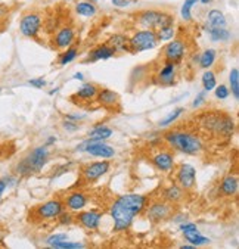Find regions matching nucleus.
I'll return each instance as SVG.
<instances>
[{
	"label": "nucleus",
	"instance_id": "nucleus-48",
	"mask_svg": "<svg viewBox=\"0 0 239 249\" xmlns=\"http://www.w3.org/2000/svg\"><path fill=\"white\" fill-rule=\"evenodd\" d=\"M55 143H56V137H55V136H51V137H47V140H46L44 144H46L47 147H49V146H52V144H55Z\"/></svg>",
	"mask_w": 239,
	"mask_h": 249
},
{
	"label": "nucleus",
	"instance_id": "nucleus-49",
	"mask_svg": "<svg viewBox=\"0 0 239 249\" xmlns=\"http://www.w3.org/2000/svg\"><path fill=\"white\" fill-rule=\"evenodd\" d=\"M186 215H177V217H174V220L173 221H176V223H184L186 221Z\"/></svg>",
	"mask_w": 239,
	"mask_h": 249
},
{
	"label": "nucleus",
	"instance_id": "nucleus-1",
	"mask_svg": "<svg viewBox=\"0 0 239 249\" xmlns=\"http://www.w3.org/2000/svg\"><path fill=\"white\" fill-rule=\"evenodd\" d=\"M149 199L140 193H126L118 196L110 207V215L114 221V231L121 233L130 229L134 218L148 207Z\"/></svg>",
	"mask_w": 239,
	"mask_h": 249
},
{
	"label": "nucleus",
	"instance_id": "nucleus-45",
	"mask_svg": "<svg viewBox=\"0 0 239 249\" xmlns=\"http://www.w3.org/2000/svg\"><path fill=\"white\" fill-rule=\"evenodd\" d=\"M28 84L33 86V87H36V89H43V87L46 86V81H44L43 77H38V78H31V80H28Z\"/></svg>",
	"mask_w": 239,
	"mask_h": 249
},
{
	"label": "nucleus",
	"instance_id": "nucleus-46",
	"mask_svg": "<svg viewBox=\"0 0 239 249\" xmlns=\"http://www.w3.org/2000/svg\"><path fill=\"white\" fill-rule=\"evenodd\" d=\"M111 2L117 8H127V6H130V3L133 2V0H111Z\"/></svg>",
	"mask_w": 239,
	"mask_h": 249
},
{
	"label": "nucleus",
	"instance_id": "nucleus-41",
	"mask_svg": "<svg viewBox=\"0 0 239 249\" xmlns=\"http://www.w3.org/2000/svg\"><path fill=\"white\" fill-rule=\"evenodd\" d=\"M12 184H15V180L12 177H3V178H0V201H2V196H3L5 190L9 186H12Z\"/></svg>",
	"mask_w": 239,
	"mask_h": 249
},
{
	"label": "nucleus",
	"instance_id": "nucleus-25",
	"mask_svg": "<svg viewBox=\"0 0 239 249\" xmlns=\"http://www.w3.org/2000/svg\"><path fill=\"white\" fill-rule=\"evenodd\" d=\"M107 44H110L115 53L118 52H130L129 49V37L124 36V34H112L108 40H107Z\"/></svg>",
	"mask_w": 239,
	"mask_h": 249
},
{
	"label": "nucleus",
	"instance_id": "nucleus-54",
	"mask_svg": "<svg viewBox=\"0 0 239 249\" xmlns=\"http://www.w3.org/2000/svg\"><path fill=\"white\" fill-rule=\"evenodd\" d=\"M65 2H73V0H65Z\"/></svg>",
	"mask_w": 239,
	"mask_h": 249
},
{
	"label": "nucleus",
	"instance_id": "nucleus-16",
	"mask_svg": "<svg viewBox=\"0 0 239 249\" xmlns=\"http://www.w3.org/2000/svg\"><path fill=\"white\" fill-rule=\"evenodd\" d=\"M96 102L104 107L105 109H111V111H115L120 108V96L118 93H115L114 90H110V89H99L98 90V94H96Z\"/></svg>",
	"mask_w": 239,
	"mask_h": 249
},
{
	"label": "nucleus",
	"instance_id": "nucleus-6",
	"mask_svg": "<svg viewBox=\"0 0 239 249\" xmlns=\"http://www.w3.org/2000/svg\"><path fill=\"white\" fill-rule=\"evenodd\" d=\"M158 44L157 36L154 30H148V28H142L134 31L130 37H129V49L130 53H140V52H147L151 51Z\"/></svg>",
	"mask_w": 239,
	"mask_h": 249
},
{
	"label": "nucleus",
	"instance_id": "nucleus-39",
	"mask_svg": "<svg viewBox=\"0 0 239 249\" xmlns=\"http://www.w3.org/2000/svg\"><path fill=\"white\" fill-rule=\"evenodd\" d=\"M62 240H68V234L67 233H56V234H52V236H49L46 239V245L51 246V245L62 242Z\"/></svg>",
	"mask_w": 239,
	"mask_h": 249
},
{
	"label": "nucleus",
	"instance_id": "nucleus-21",
	"mask_svg": "<svg viewBox=\"0 0 239 249\" xmlns=\"http://www.w3.org/2000/svg\"><path fill=\"white\" fill-rule=\"evenodd\" d=\"M98 86L96 84H93V83H84L77 91L75 94L71 96V101L73 99H77V101H74L75 104H81V102H92L94 97H96L98 94Z\"/></svg>",
	"mask_w": 239,
	"mask_h": 249
},
{
	"label": "nucleus",
	"instance_id": "nucleus-24",
	"mask_svg": "<svg viewBox=\"0 0 239 249\" xmlns=\"http://www.w3.org/2000/svg\"><path fill=\"white\" fill-rule=\"evenodd\" d=\"M226 25H227V19H226V17H224V14L221 11L211 9L207 14L204 28H220V27H226Z\"/></svg>",
	"mask_w": 239,
	"mask_h": 249
},
{
	"label": "nucleus",
	"instance_id": "nucleus-51",
	"mask_svg": "<svg viewBox=\"0 0 239 249\" xmlns=\"http://www.w3.org/2000/svg\"><path fill=\"white\" fill-rule=\"evenodd\" d=\"M194 248H195V246H194V245H190V243H189V245H182V246H180V249H194Z\"/></svg>",
	"mask_w": 239,
	"mask_h": 249
},
{
	"label": "nucleus",
	"instance_id": "nucleus-43",
	"mask_svg": "<svg viewBox=\"0 0 239 249\" xmlns=\"http://www.w3.org/2000/svg\"><path fill=\"white\" fill-rule=\"evenodd\" d=\"M205 99H207V91L204 90V91H201V93L195 97V101H194L192 107H194V108H200L201 105L205 104Z\"/></svg>",
	"mask_w": 239,
	"mask_h": 249
},
{
	"label": "nucleus",
	"instance_id": "nucleus-42",
	"mask_svg": "<svg viewBox=\"0 0 239 249\" xmlns=\"http://www.w3.org/2000/svg\"><path fill=\"white\" fill-rule=\"evenodd\" d=\"M179 229H180L182 233H195V231H200L198 230V226L195 223H186V221L184 223H180Z\"/></svg>",
	"mask_w": 239,
	"mask_h": 249
},
{
	"label": "nucleus",
	"instance_id": "nucleus-7",
	"mask_svg": "<svg viewBox=\"0 0 239 249\" xmlns=\"http://www.w3.org/2000/svg\"><path fill=\"white\" fill-rule=\"evenodd\" d=\"M77 152H87L92 157H98L102 160H111L115 155L114 147L107 144L105 142H96V140H92L87 139L84 142H81L80 144H77L75 147Z\"/></svg>",
	"mask_w": 239,
	"mask_h": 249
},
{
	"label": "nucleus",
	"instance_id": "nucleus-47",
	"mask_svg": "<svg viewBox=\"0 0 239 249\" xmlns=\"http://www.w3.org/2000/svg\"><path fill=\"white\" fill-rule=\"evenodd\" d=\"M65 118H67V120H71V121L78 123L80 120L86 118V115H81V114H68V115H65Z\"/></svg>",
	"mask_w": 239,
	"mask_h": 249
},
{
	"label": "nucleus",
	"instance_id": "nucleus-22",
	"mask_svg": "<svg viewBox=\"0 0 239 249\" xmlns=\"http://www.w3.org/2000/svg\"><path fill=\"white\" fill-rule=\"evenodd\" d=\"M238 189H239V181H238V177L236 176H226L221 181H220V186H219V192L221 193V196H226V197H232L238 193Z\"/></svg>",
	"mask_w": 239,
	"mask_h": 249
},
{
	"label": "nucleus",
	"instance_id": "nucleus-30",
	"mask_svg": "<svg viewBox=\"0 0 239 249\" xmlns=\"http://www.w3.org/2000/svg\"><path fill=\"white\" fill-rule=\"evenodd\" d=\"M155 36H157V40L158 41H168V40L174 38V36H176V27H174V24L164 25V27L157 28L155 30Z\"/></svg>",
	"mask_w": 239,
	"mask_h": 249
},
{
	"label": "nucleus",
	"instance_id": "nucleus-52",
	"mask_svg": "<svg viewBox=\"0 0 239 249\" xmlns=\"http://www.w3.org/2000/svg\"><path fill=\"white\" fill-rule=\"evenodd\" d=\"M58 91H59V87H55V90H51V91H49V94H51V96H54V94H56Z\"/></svg>",
	"mask_w": 239,
	"mask_h": 249
},
{
	"label": "nucleus",
	"instance_id": "nucleus-31",
	"mask_svg": "<svg viewBox=\"0 0 239 249\" xmlns=\"http://www.w3.org/2000/svg\"><path fill=\"white\" fill-rule=\"evenodd\" d=\"M77 56H78V47H77V46H70V47L65 49V52H64V53H61V56H59V59H58V64H59L61 67H64V65L73 62Z\"/></svg>",
	"mask_w": 239,
	"mask_h": 249
},
{
	"label": "nucleus",
	"instance_id": "nucleus-17",
	"mask_svg": "<svg viewBox=\"0 0 239 249\" xmlns=\"http://www.w3.org/2000/svg\"><path fill=\"white\" fill-rule=\"evenodd\" d=\"M74 38H75L74 28L70 25H64L58 28L56 34L54 36V46L59 49V51H65L67 47H70L74 43Z\"/></svg>",
	"mask_w": 239,
	"mask_h": 249
},
{
	"label": "nucleus",
	"instance_id": "nucleus-38",
	"mask_svg": "<svg viewBox=\"0 0 239 249\" xmlns=\"http://www.w3.org/2000/svg\"><path fill=\"white\" fill-rule=\"evenodd\" d=\"M58 221H59V224L61 226H70V224H73L74 221H75V217L71 214V211H62L59 215H58Z\"/></svg>",
	"mask_w": 239,
	"mask_h": 249
},
{
	"label": "nucleus",
	"instance_id": "nucleus-34",
	"mask_svg": "<svg viewBox=\"0 0 239 249\" xmlns=\"http://www.w3.org/2000/svg\"><path fill=\"white\" fill-rule=\"evenodd\" d=\"M229 84H230V91L233 94V97L239 99V70L238 68H233L229 74Z\"/></svg>",
	"mask_w": 239,
	"mask_h": 249
},
{
	"label": "nucleus",
	"instance_id": "nucleus-50",
	"mask_svg": "<svg viewBox=\"0 0 239 249\" xmlns=\"http://www.w3.org/2000/svg\"><path fill=\"white\" fill-rule=\"evenodd\" d=\"M74 78H75V80H80V81H83V80H84V75H83L81 72H75V74H74Z\"/></svg>",
	"mask_w": 239,
	"mask_h": 249
},
{
	"label": "nucleus",
	"instance_id": "nucleus-19",
	"mask_svg": "<svg viewBox=\"0 0 239 249\" xmlns=\"http://www.w3.org/2000/svg\"><path fill=\"white\" fill-rule=\"evenodd\" d=\"M64 205L68 211L71 213H78L81 210H84V207L87 205V196L83 192H71L64 201Z\"/></svg>",
	"mask_w": 239,
	"mask_h": 249
},
{
	"label": "nucleus",
	"instance_id": "nucleus-36",
	"mask_svg": "<svg viewBox=\"0 0 239 249\" xmlns=\"http://www.w3.org/2000/svg\"><path fill=\"white\" fill-rule=\"evenodd\" d=\"M184 112V108H176V109H173L164 120H161L160 121V127H168V125H171V124H174L180 117H182V114Z\"/></svg>",
	"mask_w": 239,
	"mask_h": 249
},
{
	"label": "nucleus",
	"instance_id": "nucleus-9",
	"mask_svg": "<svg viewBox=\"0 0 239 249\" xmlns=\"http://www.w3.org/2000/svg\"><path fill=\"white\" fill-rule=\"evenodd\" d=\"M187 53V44L182 38H171L163 49L164 61H170L174 64H180Z\"/></svg>",
	"mask_w": 239,
	"mask_h": 249
},
{
	"label": "nucleus",
	"instance_id": "nucleus-14",
	"mask_svg": "<svg viewBox=\"0 0 239 249\" xmlns=\"http://www.w3.org/2000/svg\"><path fill=\"white\" fill-rule=\"evenodd\" d=\"M102 217H104V213L101 211H78L77 213V217H75V221L84 227L86 230H98L99 226H101V221H102Z\"/></svg>",
	"mask_w": 239,
	"mask_h": 249
},
{
	"label": "nucleus",
	"instance_id": "nucleus-15",
	"mask_svg": "<svg viewBox=\"0 0 239 249\" xmlns=\"http://www.w3.org/2000/svg\"><path fill=\"white\" fill-rule=\"evenodd\" d=\"M151 162L161 173H171L174 170V155L170 151H158L152 155Z\"/></svg>",
	"mask_w": 239,
	"mask_h": 249
},
{
	"label": "nucleus",
	"instance_id": "nucleus-37",
	"mask_svg": "<svg viewBox=\"0 0 239 249\" xmlns=\"http://www.w3.org/2000/svg\"><path fill=\"white\" fill-rule=\"evenodd\" d=\"M51 248H54V249H81V248H84V245L80 243V242L62 240V242H58V243L51 245Z\"/></svg>",
	"mask_w": 239,
	"mask_h": 249
},
{
	"label": "nucleus",
	"instance_id": "nucleus-40",
	"mask_svg": "<svg viewBox=\"0 0 239 249\" xmlns=\"http://www.w3.org/2000/svg\"><path fill=\"white\" fill-rule=\"evenodd\" d=\"M214 90H216V97L217 99H220V101H224V99H227L229 97V94H230V90H229V87H226L224 84H221V86H216L214 87Z\"/></svg>",
	"mask_w": 239,
	"mask_h": 249
},
{
	"label": "nucleus",
	"instance_id": "nucleus-11",
	"mask_svg": "<svg viewBox=\"0 0 239 249\" xmlns=\"http://www.w3.org/2000/svg\"><path fill=\"white\" fill-rule=\"evenodd\" d=\"M110 170H111V162L108 160L90 162L81 170V178L84 183H94L105 174H108Z\"/></svg>",
	"mask_w": 239,
	"mask_h": 249
},
{
	"label": "nucleus",
	"instance_id": "nucleus-2",
	"mask_svg": "<svg viewBox=\"0 0 239 249\" xmlns=\"http://www.w3.org/2000/svg\"><path fill=\"white\" fill-rule=\"evenodd\" d=\"M164 142L186 155H200L204 151V142L200 134L189 130H170L163 136Z\"/></svg>",
	"mask_w": 239,
	"mask_h": 249
},
{
	"label": "nucleus",
	"instance_id": "nucleus-53",
	"mask_svg": "<svg viewBox=\"0 0 239 249\" xmlns=\"http://www.w3.org/2000/svg\"><path fill=\"white\" fill-rule=\"evenodd\" d=\"M200 2H201L202 5H210V3L213 2V0H200Z\"/></svg>",
	"mask_w": 239,
	"mask_h": 249
},
{
	"label": "nucleus",
	"instance_id": "nucleus-33",
	"mask_svg": "<svg viewBox=\"0 0 239 249\" xmlns=\"http://www.w3.org/2000/svg\"><path fill=\"white\" fill-rule=\"evenodd\" d=\"M198 2H200V0H184V2H183L182 9H180V15H182V19L184 22L192 21V8L197 6Z\"/></svg>",
	"mask_w": 239,
	"mask_h": 249
},
{
	"label": "nucleus",
	"instance_id": "nucleus-23",
	"mask_svg": "<svg viewBox=\"0 0 239 249\" xmlns=\"http://www.w3.org/2000/svg\"><path fill=\"white\" fill-rule=\"evenodd\" d=\"M184 196V190L176 183V184H170L165 189H163V199L170 204H177L180 202Z\"/></svg>",
	"mask_w": 239,
	"mask_h": 249
},
{
	"label": "nucleus",
	"instance_id": "nucleus-18",
	"mask_svg": "<svg viewBox=\"0 0 239 249\" xmlns=\"http://www.w3.org/2000/svg\"><path fill=\"white\" fill-rule=\"evenodd\" d=\"M176 78H177V64L165 61L157 74L158 84H161L164 87H170V86L176 84Z\"/></svg>",
	"mask_w": 239,
	"mask_h": 249
},
{
	"label": "nucleus",
	"instance_id": "nucleus-10",
	"mask_svg": "<svg viewBox=\"0 0 239 249\" xmlns=\"http://www.w3.org/2000/svg\"><path fill=\"white\" fill-rule=\"evenodd\" d=\"M65 210V205L61 199H52V201H47L38 207H36V210L33 211L34 217L40 221H46V220H55L58 218V215Z\"/></svg>",
	"mask_w": 239,
	"mask_h": 249
},
{
	"label": "nucleus",
	"instance_id": "nucleus-12",
	"mask_svg": "<svg viewBox=\"0 0 239 249\" xmlns=\"http://www.w3.org/2000/svg\"><path fill=\"white\" fill-rule=\"evenodd\" d=\"M145 210L148 220L152 223H161L173 215V207L167 201H154Z\"/></svg>",
	"mask_w": 239,
	"mask_h": 249
},
{
	"label": "nucleus",
	"instance_id": "nucleus-29",
	"mask_svg": "<svg viewBox=\"0 0 239 249\" xmlns=\"http://www.w3.org/2000/svg\"><path fill=\"white\" fill-rule=\"evenodd\" d=\"M216 58H217V51H214V49H207L200 56V67L204 70H210L214 65Z\"/></svg>",
	"mask_w": 239,
	"mask_h": 249
},
{
	"label": "nucleus",
	"instance_id": "nucleus-28",
	"mask_svg": "<svg viewBox=\"0 0 239 249\" xmlns=\"http://www.w3.org/2000/svg\"><path fill=\"white\" fill-rule=\"evenodd\" d=\"M112 134H114L112 128L107 125H96L89 131V139L96 140V142H105L110 137H112Z\"/></svg>",
	"mask_w": 239,
	"mask_h": 249
},
{
	"label": "nucleus",
	"instance_id": "nucleus-35",
	"mask_svg": "<svg viewBox=\"0 0 239 249\" xmlns=\"http://www.w3.org/2000/svg\"><path fill=\"white\" fill-rule=\"evenodd\" d=\"M201 83H202V87H204V90H205V91H210V90H213V89L217 86L216 74H214L213 71L207 70V71L202 74V77H201Z\"/></svg>",
	"mask_w": 239,
	"mask_h": 249
},
{
	"label": "nucleus",
	"instance_id": "nucleus-13",
	"mask_svg": "<svg viewBox=\"0 0 239 249\" xmlns=\"http://www.w3.org/2000/svg\"><path fill=\"white\" fill-rule=\"evenodd\" d=\"M176 183L183 190H192L197 184V170L190 164H180L176 170Z\"/></svg>",
	"mask_w": 239,
	"mask_h": 249
},
{
	"label": "nucleus",
	"instance_id": "nucleus-27",
	"mask_svg": "<svg viewBox=\"0 0 239 249\" xmlns=\"http://www.w3.org/2000/svg\"><path fill=\"white\" fill-rule=\"evenodd\" d=\"M75 14L80 15V17H84V18H92L96 15L98 12V8L96 5H94L93 2H90V0H81V2H78L74 8Z\"/></svg>",
	"mask_w": 239,
	"mask_h": 249
},
{
	"label": "nucleus",
	"instance_id": "nucleus-3",
	"mask_svg": "<svg viewBox=\"0 0 239 249\" xmlns=\"http://www.w3.org/2000/svg\"><path fill=\"white\" fill-rule=\"evenodd\" d=\"M200 125L204 131L216 134L217 137H230L235 133V121L230 115L221 111H210L200 117Z\"/></svg>",
	"mask_w": 239,
	"mask_h": 249
},
{
	"label": "nucleus",
	"instance_id": "nucleus-5",
	"mask_svg": "<svg viewBox=\"0 0 239 249\" xmlns=\"http://www.w3.org/2000/svg\"><path fill=\"white\" fill-rule=\"evenodd\" d=\"M136 24L140 28H148L155 31L160 27L176 24V19L170 12L158 9H145L136 14Z\"/></svg>",
	"mask_w": 239,
	"mask_h": 249
},
{
	"label": "nucleus",
	"instance_id": "nucleus-8",
	"mask_svg": "<svg viewBox=\"0 0 239 249\" xmlns=\"http://www.w3.org/2000/svg\"><path fill=\"white\" fill-rule=\"evenodd\" d=\"M41 25H43L41 15L37 12H28V14L22 15V18L19 21V33L24 37L36 38L41 31Z\"/></svg>",
	"mask_w": 239,
	"mask_h": 249
},
{
	"label": "nucleus",
	"instance_id": "nucleus-26",
	"mask_svg": "<svg viewBox=\"0 0 239 249\" xmlns=\"http://www.w3.org/2000/svg\"><path fill=\"white\" fill-rule=\"evenodd\" d=\"M213 43H226L232 38V33L226 27L220 28H204Z\"/></svg>",
	"mask_w": 239,
	"mask_h": 249
},
{
	"label": "nucleus",
	"instance_id": "nucleus-32",
	"mask_svg": "<svg viewBox=\"0 0 239 249\" xmlns=\"http://www.w3.org/2000/svg\"><path fill=\"white\" fill-rule=\"evenodd\" d=\"M183 236H184L186 242H189L190 245H194L195 248H197V246L207 245V243H210V242H211L208 237L202 236L200 231H195V233H183Z\"/></svg>",
	"mask_w": 239,
	"mask_h": 249
},
{
	"label": "nucleus",
	"instance_id": "nucleus-44",
	"mask_svg": "<svg viewBox=\"0 0 239 249\" xmlns=\"http://www.w3.org/2000/svg\"><path fill=\"white\" fill-rule=\"evenodd\" d=\"M62 127H64V130H67V131H77L78 130V123H75V121H71V120H67L65 118V121L62 123Z\"/></svg>",
	"mask_w": 239,
	"mask_h": 249
},
{
	"label": "nucleus",
	"instance_id": "nucleus-20",
	"mask_svg": "<svg viewBox=\"0 0 239 249\" xmlns=\"http://www.w3.org/2000/svg\"><path fill=\"white\" fill-rule=\"evenodd\" d=\"M115 55V51L107 43L104 44H99L98 47L92 49L87 55V59L86 62H98V61H107V59H111L112 56Z\"/></svg>",
	"mask_w": 239,
	"mask_h": 249
},
{
	"label": "nucleus",
	"instance_id": "nucleus-4",
	"mask_svg": "<svg viewBox=\"0 0 239 249\" xmlns=\"http://www.w3.org/2000/svg\"><path fill=\"white\" fill-rule=\"evenodd\" d=\"M49 158H51V152H49V149H47V146L46 144L37 146L17 164L15 173L22 177L37 174L44 168L47 162H49Z\"/></svg>",
	"mask_w": 239,
	"mask_h": 249
}]
</instances>
